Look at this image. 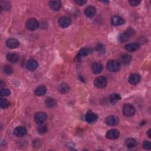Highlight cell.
Wrapping results in <instances>:
<instances>
[{
	"label": "cell",
	"mask_w": 151,
	"mask_h": 151,
	"mask_svg": "<svg viewBox=\"0 0 151 151\" xmlns=\"http://www.w3.org/2000/svg\"><path fill=\"white\" fill-rule=\"evenodd\" d=\"M135 34V31L133 30V28H131V27H129L124 32L121 33L119 37V41L120 43H124L127 42V41L129 40V38L133 36Z\"/></svg>",
	"instance_id": "6da1fadb"
},
{
	"label": "cell",
	"mask_w": 151,
	"mask_h": 151,
	"mask_svg": "<svg viewBox=\"0 0 151 151\" xmlns=\"http://www.w3.org/2000/svg\"><path fill=\"white\" fill-rule=\"evenodd\" d=\"M122 112L123 115L126 117L133 116L135 113V107L130 103H125L123 106Z\"/></svg>",
	"instance_id": "7a4b0ae2"
},
{
	"label": "cell",
	"mask_w": 151,
	"mask_h": 151,
	"mask_svg": "<svg viewBox=\"0 0 151 151\" xmlns=\"http://www.w3.org/2000/svg\"><path fill=\"white\" fill-rule=\"evenodd\" d=\"M40 24L35 18H30L25 23L26 28L31 31H34L38 29Z\"/></svg>",
	"instance_id": "3957f363"
},
{
	"label": "cell",
	"mask_w": 151,
	"mask_h": 151,
	"mask_svg": "<svg viewBox=\"0 0 151 151\" xmlns=\"http://www.w3.org/2000/svg\"><path fill=\"white\" fill-rule=\"evenodd\" d=\"M107 80L105 77L100 76L97 77L94 81V85L98 89H103L106 87Z\"/></svg>",
	"instance_id": "277c9868"
},
{
	"label": "cell",
	"mask_w": 151,
	"mask_h": 151,
	"mask_svg": "<svg viewBox=\"0 0 151 151\" xmlns=\"http://www.w3.org/2000/svg\"><path fill=\"white\" fill-rule=\"evenodd\" d=\"M107 69L111 72H116L120 68V63L116 60H111L107 63Z\"/></svg>",
	"instance_id": "5b68a950"
},
{
	"label": "cell",
	"mask_w": 151,
	"mask_h": 151,
	"mask_svg": "<svg viewBox=\"0 0 151 151\" xmlns=\"http://www.w3.org/2000/svg\"><path fill=\"white\" fill-rule=\"evenodd\" d=\"M47 118V115L46 112H39L34 115V121L37 124H42Z\"/></svg>",
	"instance_id": "8992f818"
},
{
	"label": "cell",
	"mask_w": 151,
	"mask_h": 151,
	"mask_svg": "<svg viewBox=\"0 0 151 151\" xmlns=\"http://www.w3.org/2000/svg\"><path fill=\"white\" fill-rule=\"evenodd\" d=\"M119 122V118L113 115L107 116L105 119L106 124L108 126H114L118 125Z\"/></svg>",
	"instance_id": "52a82bcc"
},
{
	"label": "cell",
	"mask_w": 151,
	"mask_h": 151,
	"mask_svg": "<svg viewBox=\"0 0 151 151\" xmlns=\"http://www.w3.org/2000/svg\"><path fill=\"white\" fill-rule=\"evenodd\" d=\"M106 136L109 139L115 140L119 138L120 132L117 129H111L106 133Z\"/></svg>",
	"instance_id": "ba28073f"
},
{
	"label": "cell",
	"mask_w": 151,
	"mask_h": 151,
	"mask_svg": "<svg viewBox=\"0 0 151 151\" xmlns=\"http://www.w3.org/2000/svg\"><path fill=\"white\" fill-rule=\"evenodd\" d=\"M58 24L62 28H66V27L70 25L71 21L70 18H68V17L63 16L59 18L58 20Z\"/></svg>",
	"instance_id": "9c48e42d"
},
{
	"label": "cell",
	"mask_w": 151,
	"mask_h": 151,
	"mask_svg": "<svg viewBox=\"0 0 151 151\" xmlns=\"http://www.w3.org/2000/svg\"><path fill=\"white\" fill-rule=\"evenodd\" d=\"M25 66L27 70L33 72L38 67V63L34 59H30L27 61Z\"/></svg>",
	"instance_id": "30bf717a"
},
{
	"label": "cell",
	"mask_w": 151,
	"mask_h": 151,
	"mask_svg": "<svg viewBox=\"0 0 151 151\" xmlns=\"http://www.w3.org/2000/svg\"><path fill=\"white\" fill-rule=\"evenodd\" d=\"M6 44L8 48L10 49H14L18 47L20 45V42H18V40L16 38H10L7 40Z\"/></svg>",
	"instance_id": "8fae6325"
},
{
	"label": "cell",
	"mask_w": 151,
	"mask_h": 151,
	"mask_svg": "<svg viewBox=\"0 0 151 151\" xmlns=\"http://www.w3.org/2000/svg\"><path fill=\"white\" fill-rule=\"evenodd\" d=\"M141 76L137 73L131 74L128 77V81L132 85H136L141 81Z\"/></svg>",
	"instance_id": "7c38bea8"
},
{
	"label": "cell",
	"mask_w": 151,
	"mask_h": 151,
	"mask_svg": "<svg viewBox=\"0 0 151 151\" xmlns=\"http://www.w3.org/2000/svg\"><path fill=\"white\" fill-rule=\"evenodd\" d=\"M98 119V116L92 111H89L85 115V120L89 123H93Z\"/></svg>",
	"instance_id": "4fadbf2b"
},
{
	"label": "cell",
	"mask_w": 151,
	"mask_h": 151,
	"mask_svg": "<svg viewBox=\"0 0 151 151\" xmlns=\"http://www.w3.org/2000/svg\"><path fill=\"white\" fill-rule=\"evenodd\" d=\"M96 12V9L93 6H89L87 7L85 11V14L88 18L93 17Z\"/></svg>",
	"instance_id": "5bb4252c"
},
{
	"label": "cell",
	"mask_w": 151,
	"mask_h": 151,
	"mask_svg": "<svg viewBox=\"0 0 151 151\" xmlns=\"http://www.w3.org/2000/svg\"><path fill=\"white\" fill-rule=\"evenodd\" d=\"M140 47V45L138 43H133L128 44L125 46V49L126 51L129 52H134L136 50H138Z\"/></svg>",
	"instance_id": "9a60e30c"
},
{
	"label": "cell",
	"mask_w": 151,
	"mask_h": 151,
	"mask_svg": "<svg viewBox=\"0 0 151 151\" xmlns=\"http://www.w3.org/2000/svg\"><path fill=\"white\" fill-rule=\"evenodd\" d=\"M111 23L113 25L119 26L125 23V20L119 16H113L111 19Z\"/></svg>",
	"instance_id": "2e32d148"
},
{
	"label": "cell",
	"mask_w": 151,
	"mask_h": 151,
	"mask_svg": "<svg viewBox=\"0 0 151 151\" xmlns=\"http://www.w3.org/2000/svg\"><path fill=\"white\" fill-rule=\"evenodd\" d=\"M14 133L17 137H23L27 134V129L23 126H18L14 131Z\"/></svg>",
	"instance_id": "e0dca14e"
},
{
	"label": "cell",
	"mask_w": 151,
	"mask_h": 151,
	"mask_svg": "<svg viewBox=\"0 0 151 151\" xmlns=\"http://www.w3.org/2000/svg\"><path fill=\"white\" fill-rule=\"evenodd\" d=\"M49 5L53 11H57L60 10L61 3L60 1H50L49 3Z\"/></svg>",
	"instance_id": "ac0fdd59"
},
{
	"label": "cell",
	"mask_w": 151,
	"mask_h": 151,
	"mask_svg": "<svg viewBox=\"0 0 151 151\" xmlns=\"http://www.w3.org/2000/svg\"><path fill=\"white\" fill-rule=\"evenodd\" d=\"M131 56L128 54H123L120 57V61L122 64L128 65L131 61Z\"/></svg>",
	"instance_id": "d6986e66"
},
{
	"label": "cell",
	"mask_w": 151,
	"mask_h": 151,
	"mask_svg": "<svg viewBox=\"0 0 151 151\" xmlns=\"http://www.w3.org/2000/svg\"><path fill=\"white\" fill-rule=\"evenodd\" d=\"M92 70L94 74L100 73L103 70L102 65L99 63H94L92 65Z\"/></svg>",
	"instance_id": "ffe728a7"
},
{
	"label": "cell",
	"mask_w": 151,
	"mask_h": 151,
	"mask_svg": "<svg viewBox=\"0 0 151 151\" xmlns=\"http://www.w3.org/2000/svg\"><path fill=\"white\" fill-rule=\"evenodd\" d=\"M7 60L12 63H17L19 59L18 56L16 53H10L8 54H7Z\"/></svg>",
	"instance_id": "44dd1931"
},
{
	"label": "cell",
	"mask_w": 151,
	"mask_h": 151,
	"mask_svg": "<svg viewBox=\"0 0 151 151\" xmlns=\"http://www.w3.org/2000/svg\"><path fill=\"white\" fill-rule=\"evenodd\" d=\"M45 105L47 107L52 108L56 106L57 105V101L52 98H47L45 100Z\"/></svg>",
	"instance_id": "7402d4cb"
},
{
	"label": "cell",
	"mask_w": 151,
	"mask_h": 151,
	"mask_svg": "<svg viewBox=\"0 0 151 151\" xmlns=\"http://www.w3.org/2000/svg\"><path fill=\"white\" fill-rule=\"evenodd\" d=\"M58 90L61 93L66 94L70 91V87L67 84L65 83H63L59 85Z\"/></svg>",
	"instance_id": "603a6c76"
},
{
	"label": "cell",
	"mask_w": 151,
	"mask_h": 151,
	"mask_svg": "<svg viewBox=\"0 0 151 151\" xmlns=\"http://www.w3.org/2000/svg\"><path fill=\"white\" fill-rule=\"evenodd\" d=\"M47 89L46 87L44 86H38L37 88H36L35 90V94L38 96H42L44 95L46 93Z\"/></svg>",
	"instance_id": "cb8c5ba5"
},
{
	"label": "cell",
	"mask_w": 151,
	"mask_h": 151,
	"mask_svg": "<svg viewBox=\"0 0 151 151\" xmlns=\"http://www.w3.org/2000/svg\"><path fill=\"white\" fill-rule=\"evenodd\" d=\"M125 143L126 146L129 149H132L135 148L137 145V142L133 138H128L125 141Z\"/></svg>",
	"instance_id": "d4e9b609"
},
{
	"label": "cell",
	"mask_w": 151,
	"mask_h": 151,
	"mask_svg": "<svg viewBox=\"0 0 151 151\" xmlns=\"http://www.w3.org/2000/svg\"><path fill=\"white\" fill-rule=\"evenodd\" d=\"M120 96L118 93H113L111 94V97H110V100H111V102L113 105H115L116 103H117L119 100H120Z\"/></svg>",
	"instance_id": "484cf974"
},
{
	"label": "cell",
	"mask_w": 151,
	"mask_h": 151,
	"mask_svg": "<svg viewBox=\"0 0 151 151\" xmlns=\"http://www.w3.org/2000/svg\"><path fill=\"white\" fill-rule=\"evenodd\" d=\"M47 127L45 125H40L38 128L37 131L40 135H44L47 132Z\"/></svg>",
	"instance_id": "4316f807"
},
{
	"label": "cell",
	"mask_w": 151,
	"mask_h": 151,
	"mask_svg": "<svg viewBox=\"0 0 151 151\" xmlns=\"http://www.w3.org/2000/svg\"><path fill=\"white\" fill-rule=\"evenodd\" d=\"M90 53V50L88 48L86 47H84V48H82L80 50L79 54H78V56L80 57H82V56H86L87 55H88Z\"/></svg>",
	"instance_id": "83f0119b"
},
{
	"label": "cell",
	"mask_w": 151,
	"mask_h": 151,
	"mask_svg": "<svg viewBox=\"0 0 151 151\" xmlns=\"http://www.w3.org/2000/svg\"><path fill=\"white\" fill-rule=\"evenodd\" d=\"M10 106V102L6 99L2 98L0 100V107L1 109H4L7 108Z\"/></svg>",
	"instance_id": "f1b7e54d"
},
{
	"label": "cell",
	"mask_w": 151,
	"mask_h": 151,
	"mask_svg": "<svg viewBox=\"0 0 151 151\" xmlns=\"http://www.w3.org/2000/svg\"><path fill=\"white\" fill-rule=\"evenodd\" d=\"M10 94H11V91L10 90V89L7 88L1 89V92H0V95H1V96L2 97L8 96H9Z\"/></svg>",
	"instance_id": "f546056e"
},
{
	"label": "cell",
	"mask_w": 151,
	"mask_h": 151,
	"mask_svg": "<svg viewBox=\"0 0 151 151\" xmlns=\"http://www.w3.org/2000/svg\"><path fill=\"white\" fill-rule=\"evenodd\" d=\"M10 3L8 1H1V8L2 10H7L10 8Z\"/></svg>",
	"instance_id": "4dcf8cb0"
},
{
	"label": "cell",
	"mask_w": 151,
	"mask_h": 151,
	"mask_svg": "<svg viewBox=\"0 0 151 151\" xmlns=\"http://www.w3.org/2000/svg\"><path fill=\"white\" fill-rule=\"evenodd\" d=\"M3 71L4 72L7 74H11L12 73V68L11 66H8V65H7V66H5L3 68Z\"/></svg>",
	"instance_id": "1f68e13d"
},
{
	"label": "cell",
	"mask_w": 151,
	"mask_h": 151,
	"mask_svg": "<svg viewBox=\"0 0 151 151\" xmlns=\"http://www.w3.org/2000/svg\"><path fill=\"white\" fill-rule=\"evenodd\" d=\"M143 147L146 150H150L151 149V143L149 141H145L143 143Z\"/></svg>",
	"instance_id": "d6a6232c"
},
{
	"label": "cell",
	"mask_w": 151,
	"mask_h": 151,
	"mask_svg": "<svg viewBox=\"0 0 151 151\" xmlns=\"http://www.w3.org/2000/svg\"><path fill=\"white\" fill-rule=\"evenodd\" d=\"M129 4L132 5V6H138L141 3V1H139V0H131V1H129Z\"/></svg>",
	"instance_id": "836d02e7"
},
{
	"label": "cell",
	"mask_w": 151,
	"mask_h": 151,
	"mask_svg": "<svg viewBox=\"0 0 151 151\" xmlns=\"http://www.w3.org/2000/svg\"><path fill=\"white\" fill-rule=\"evenodd\" d=\"M74 3L78 4L79 5H83L87 3V1H84V0H75Z\"/></svg>",
	"instance_id": "e575fe53"
},
{
	"label": "cell",
	"mask_w": 151,
	"mask_h": 151,
	"mask_svg": "<svg viewBox=\"0 0 151 151\" xmlns=\"http://www.w3.org/2000/svg\"><path fill=\"white\" fill-rule=\"evenodd\" d=\"M148 137H149V138H151V135H150V129H149V131H148Z\"/></svg>",
	"instance_id": "d590c367"
},
{
	"label": "cell",
	"mask_w": 151,
	"mask_h": 151,
	"mask_svg": "<svg viewBox=\"0 0 151 151\" xmlns=\"http://www.w3.org/2000/svg\"><path fill=\"white\" fill-rule=\"evenodd\" d=\"M100 2H102L103 3H109V1H100Z\"/></svg>",
	"instance_id": "8d00e7d4"
}]
</instances>
